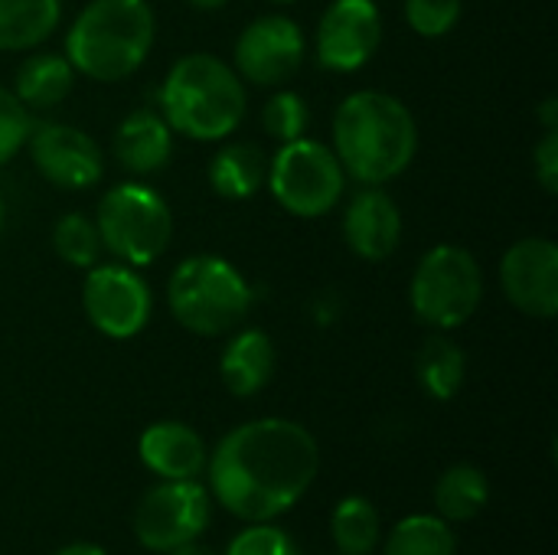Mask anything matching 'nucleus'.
Segmentation results:
<instances>
[{
  "instance_id": "nucleus-12",
  "label": "nucleus",
  "mask_w": 558,
  "mask_h": 555,
  "mask_svg": "<svg viewBox=\"0 0 558 555\" xmlns=\"http://www.w3.org/2000/svg\"><path fill=\"white\" fill-rule=\"evenodd\" d=\"M23 147L29 150V160L39 170V177L59 190H88L105 177L101 147L75 124H62V121L33 124Z\"/></svg>"
},
{
  "instance_id": "nucleus-17",
  "label": "nucleus",
  "mask_w": 558,
  "mask_h": 555,
  "mask_svg": "<svg viewBox=\"0 0 558 555\" xmlns=\"http://www.w3.org/2000/svg\"><path fill=\"white\" fill-rule=\"evenodd\" d=\"M114 160L134 173V177H150L170 164L173 154V131L163 121L160 111L154 108H134L131 114L121 118L114 128Z\"/></svg>"
},
{
  "instance_id": "nucleus-14",
  "label": "nucleus",
  "mask_w": 558,
  "mask_h": 555,
  "mask_svg": "<svg viewBox=\"0 0 558 555\" xmlns=\"http://www.w3.org/2000/svg\"><path fill=\"white\" fill-rule=\"evenodd\" d=\"M500 288L507 301L536 321L558 314V245L546 236L513 242L500 258Z\"/></svg>"
},
{
  "instance_id": "nucleus-8",
  "label": "nucleus",
  "mask_w": 558,
  "mask_h": 555,
  "mask_svg": "<svg viewBox=\"0 0 558 555\" xmlns=\"http://www.w3.org/2000/svg\"><path fill=\"white\" fill-rule=\"evenodd\" d=\"M265 186L284 213L298 219H317L340 206L347 193V173L327 144L298 137L281 144L268 160Z\"/></svg>"
},
{
  "instance_id": "nucleus-19",
  "label": "nucleus",
  "mask_w": 558,
  "mask_h": 555,
  "mask_svg": "<svg viewBox=\"0 0 558 555\" xmlns=\"http://www.w3.org/2000/svg\"><path fill=\"white\" fill-rule=\"evenodd\" d=\"M209 186L222 200H252L268 177V157L252 141H232L209 160Z\"/></svg>"
},
{
  "instance_id": "nucleus-30",
  "label": "nucleus",
  "mask_w": 558,
  "mask_h": 555,
  "mask_svg": "<svg viewBox=\"0 0 558 555\" xmlns=\"http://www.w3.org/2000/svg\"><path fill=\"white\" fill-rule=\"evenodd\" d=\"M226 555H301L298 543L278 530L275 523H248L232 543Z\"/></svg>"
},
{
  "instance_id": "nucleus-2",
  "label": "nucleus",
  "mask_w": 558,
  "mask_h": 555,
  "mask_svg": "<svg viewBox=\"0 0 558 555\" xmlns=\"http://www.w3.org/2000/svg\"><path fill=\"white\" fill-rule=\"evenodd\" d=\"M333 154L343 173L363 186H386L418 154V124L409 105L389 92H350L333 111Z\"/></svg>"
},
{
  "instance_id": "nucleus-5",
  "label": "nucleus",
  "mask_w": 558,
  "mask_h": 555,
  "mask_svg": "<svg viewBox=\"0 0 558 555\" xmlns=\"http://www.w3.org/2000/svg\"><path fill=\"white\" fill-rule=\"evenodd\" d=\"M173 321L196 337H222L252 311V285L222 255H190L167 281Z\"/></svg>"
},
{
  "instance_id": "nucleus-25",
  "label": "nucleus",
  "mask_w": 558,
  "mask_h": 555,
  "mask_svg": "<svg viewBox=\"0 0 558 555\" xmlns=\"http://www.w3.org/2000/svg\"><path fill=\"white\" fill-rule=\"evenodd\" d=\"M383 555H458V540L448 520L415 514L392 527L383 543Z\"/></svg>"
},
{
  "instance_id": "nucleus-4",
  "label": "nucleus",
  "mask_w": 558,
  "mask_h": 555,
  "mask_svg": "<svg viewBox=\"0 0 558 555\" xmlns=\"http://www.w3.org/2000/svg\"><path fill=\"white\" fill-rule=\"evenodd\" d=\"M157 20L147 0H92L65 33V59L92 82H124L150 56Z\"/></svg>"
},
{
  "instance_id": "nucleus-20",
  "label": "nucleus",
  "mask_w": 558,
  "mask_h": 555,
  "mask_svg": "<svg viewBox=\"0 0 558 555\" xmlns=\"http://www.w3.org/2000/svg\"><path fill=\"white\" fill-rule=\"evenodd\" d=\"M72 85H75V69L62 52H36L20 62L10 92L20 98L26 111L33 108L43 111V108H56L72 92Z\"/></svg>"
},
{
  "instance_id": "nucleus-6",
  "label": "nucleus",
  "mask_w": 558,
  "mask_h": 555,
  "mask_svg": "<svg viewBox=\"0 0 558 555\" xmlns=\"http://www.w3.org/2000/svg\"><path fill=\"white\" fill-rule=\"evenodd\" d=\"M95 229L101 249L131 268H147L163 258L173 236V213L167 200L137 180L114 183L95 206Z\"/></svg>"
},
{
  "instance_id": "nucleus-28",
  "label": "nucleus",
  "mask_w": 558,
  "mask_h": 555,
  "mask_svg": "<svg viewBox=\"0 0 558 555\" xmlns=\"http://www.w3.org/2000/svg\"><path fill=\"white\" fill-rule=\"evenodd\" d=\"M461 10V0H405V23L425 39H441L458 26Z\"/></svg>"
},
{
  "instance_id": "nucleus-34",
  "label": "nucleus",
  "mask_w": 558,
  "mask_h": 555,
  "mask_svg": "<svg viewBox=\"0 0 558 555\" xmlns=\"http://www.w3.org/2000/svg\"><path fill=\"white\" fill-rule=\"evenodd\" d=\"M196 10H222V7H229L232 0H190Z\"/></svg>"
},
{
  "instance_id": "nucleus-36",
  "label": "nucleus",
  "mask_w": 558,
  "mask_h": 555,
  "mask_svg": "<svg viewBox=\"0 0 558 555\" xmlns=\"http://www.w3.org/2000/svg\"><path fill=\"white\" fill-rule=\"evenodd\" d=\"M0 229H3V196H0Z\"/></svg>"
},
{
  "instance_id": "nucleus-38",
  "label": "nucleus",
  "mask_w": 558,
  "mask_h": 555,
  "mask_svg": "<svg viewBox=\"0 0 558 555\" xmlns=\"http://www.w3.org/2000/svg\"><path fill=\"white\" fill-rule=\"evenodd\" d=\"M337 555H340V553H337Z\"/></svg>"
},
{
  "instance_id": "nucleus-22",
  "label": "nucleus",
  "mask_w": 558,
  "mask_h": 555,
  "mask_svg": "<svg viewBox=\"0 0 558 555\" xmlns=\"http://www.w3.org/2000/svg\"><path fill=\"white\" fill-rule=\"evenodd\" d=\"M415 376L428 399L451 402L468 379V357L451 337H445L438 330L422 343V350L415 357Z\"/></svg>"
},
{
  "instance_id": "nucleus-27",
  "label": "nucleus",
  "mask_w": 558,
  "mask_h": 555,
  "mask_svg": "<svg viewBox=\"0 0 558 555\" xmlns=\"http://www.w3.org/2000/svg\"><path fill=\"white\" fill-rule=\"evenodd\" d=\"M307 124H311V108L307 101L291 92V88H281L275 92L265 108H262V128L268 137H275L278 144H288V141H298L307 134Z\"/></svg>"
},
{
  "instance_id": "nucleus-31",
  "label": "nucleus",
  "mask_w": 558,
  "mask_h": 555,
  "mask_svg": "<svg viewBox=\"0 0 558 555\" xmlns=\"http://www.w3.org/2000/svg\"><path fill=\"white\" fill-rule=\"evenodd\" d=\"M533 173L539 186L556 196L558 193V131H546L543 141L533 147Z\"/></svg>"
},
{
  "instance_id": "nucleus-29",
  "label": "nucleus",
  "mask_w": 558,
  "mask_h": 555,
  "mask_svg": "<svg viewBox=\"0 0 558 555\" xmlns=\"http://www.w3.org/2000/svg\"><path fill=\"white\" fill-rule=\"evenodd\" d=\"M29 128H33L29 111L20 105V98L7 85H0V167L23 150Z\"/></svg>"
},
{
  "instance_id": "nucleus-18",
  "label": "nucleus",
  "mask_w": 558,
  "mask_h": 555,
  "mask_svg": "<svg viewBox=\"0 0 558 555\" xmlns=\"http://www.w3.org/2000/svg\"><path fill=\"white\" fill-rule=\"evenodd\" d=\"M275 363L278 357H275L271 337L258 327H245L222 347L219 376H222V386L235 399H252L271 383Z\"/></svg>"
},
{
  "instance_id": "nucleus-33",
  "label": "nucleus",
  "mask_w": 558,
  "mask_h": 555,
  "mask_svg": "<svg viewBox=\"0 0 558 555\" xmlns=\"http://www.w3.org/2000/svg\"><path fill=\"white\" fill-rule=\"evenodd\" d=\"M56 555H108L101 546L95 543H72V546H62Z\"/></svg>"
},
{
  "instance_id": "nucleus-16",
  "label": "nucleus",
  "mask_w": 558,
  "mask_h": 555,
  "mask_svg": "<svg viewBox=\"0 0 558 555\" xmlns=\"http://www.w3.org/2000/svg\"><path fill=\"white\" fill-rule=\"evenodd\" d=\"M137 455L160 481H196L206 474L209 451L196 429L186 422H154L141 432Z\"/></svg>"
},
{
  "instance_id": "nucleus-23",
  "label": "nucleus",
  "mask_w": 558,
  "mask_h": 555,
  "mask_svg": "<svg viewBox=\"0 0 558 555\" xmlns=\"http://www.w3.org/2000/svg\"><path fill=\"white\" fill-rule=\"evenodd\" d=\"M487 500H490V481L474 464H454L435 484V510L448 523L474 520L487 507Z\"/></svg>"
},
{
  "instance_id": "nucleus-15",
  "label": "nucleus",
  "mask_w": 558,
  "mask_h": 555,
  "mask_svg": "<svg viewBox=\"0 0 558 555\" xmlns=\"http://www.w3.org/2000/svg\"><path fill=\"white\" fill-rule=\"evenodd\" d=\"M343 239L353 255L366 262H386L402 242L399 203L383 186H363L343 209Z\"/></svg>"
},
{
  "instance_id": "nucleus-21",
  "label": "nucleus",
  "mask_w": 558,
  "mask_h": 555,
  "mask_svg": "<svg viewBox=\"0 0 558 555\" xmlns=\"http://www.w3.org/2000/svg\"><path fill=\"white\" fill-rule=\"evenodd\" d=\"M62 0H0V52H26L52 36Z\"/></svg>"
},
{
  "instance_id": "nucleus-35",
  "label": "nucleus",
  "mask_w": 558,
  "mask_h": 555,
  "mask_svg": "<svg viewBox=\"0 0 558 555\" xmlns=\"http://www.w3.org/2000/svg\"><path fill=\"white\" fill-rule=\"evenodd\" d=\"M170 555H216L213 550H206V546H199V543H190V546H180L177 553Z\"/></svg>"
},
{
  "instance_id": "nucleus-11",
  "label": "nucleus",
  "mask_w": 558,
  "mask_h": 555,
  "mask_svg": "<svg viewBox=\"0 0 558 555\" xmlns=\"http://www.w3.org/2000/svg\"><path fill=\"white\" fill-rule=\"evenodd\" d=\"M307 56V39L298 20L284 13H265L252 20L232 49V69L242 82L275 88L291 82Z\"/></svg>"
},
{
  "instance_id": "nucleus-3",
  "label": "nucleus",
  "mask_w": 558,
  "mask_h": 555,
  "mask_svg": "<svg viewBox=\"0 0 558 555\" xmlns=\"http://www.w3.org/2000/svg\"><path fill=\"white\" fill-rule=\"evenodd\" d=\"M157 101L173 134L203 144L235 134L248 108L245 82L213 52L180 56L160 82Z\"/></svg>"
},
{
  "instance_id": "nucleus-32",
  "label": "nucleus",
  "mask_w": 558,
  "mask_h": 555,
  "mask_svg": "<svg viewBox=\"0 0 558 555\" xmlns=\"http://www.w3.org/2000/svg\"><path fill=\"white\" fill-rule=\"evenodd\" d=\"M539 121H543V131H558V95L543 98V105H539Z\"/></svg>"
},
{
  "instance_id": "nucleus-37",
  "label": "nucleus",
  "mask_w": 558,
  "mask_h": 555,
  "mask_svg": "<svg viewBox=\"0 0 558 555\" xmlns=\"http://www.w3.org/2000/svg\"><path fill=\"white\" fill-rule=\"evenodd\" d=\"M268 3H291V0H268Z\"/></svg>"
},
{
  "instance_id": "nucleus-24",
  "label": "nucleus",
  "mask_w": 558,
  "mask_h": 555,
  "mask_svg": "<svg viewBox=\"0 0 558 555\" xmlns=\"http://www.w3.org/2000/svg\"><path fill=\"white\" fill-rule=\"evenodd\" d=\"M330 536L340 555H373L383 543V520L369 497H343L330 517Z\"/></svg>"
},
{
  "instance_id": "nucleus-7",
  "label": "nucleus",
  "mask_w": 558,
  "mask_h": 555,
  "mask_svg": "<svg viewBox=\"0 0 558 555\" xmlns=\"http://www.w3.org/2000/svg\"><path fill=\"white\" fill-rule=\"evenodd\" d=\"M481 301L484 272L468 249L441 242L418 258L409 285V304L425 327L441 334L458 330L477 314Z\"/></svg>"
},
{
  "instance_id": "nucleus-13",
  "label": "nucleus",
  "mask_w": 558,
  "mask_h": 555,
  "mask_svg": "<svg viewBox=\"0 0 558 555\" xmlns=\"http://www.w3.org/2000/svg\"><path fill=\"white\" fill-rule=\"evenodd\" d=\"M383 43V13L376 0H333L317 23V62L327 72H360Z\"/></svg>"
},
{
  "instance_id": "nucleus-26",
  "label": "nucleus",
  "mask_w": 558,
  "mask_h": 555,
  "mask_svg": "<svg viewBox=\"0 0 558 555\" xmlns=\"http://www.w3.org/2000/svg\"><path fill=\"white\" fill-rule=\"evenodd\" d=\"M52 249L65 265L82 268V272L98 265V258L105 252L101 239H98V229H95V219H88L85 213H65V216L56 219Z\"/></svg>"
},
{
  "instance_id": "nucleus-9",
  "label": "nucleus",
  "mask_w": 558,
  "mask_h": 555,
  "mask_svg": "<svg viewBox=\"0 0 558 555\" xmlns=\"http://www.w3.org/2000/svg\"><path fill=\"white\" fill-rule=\"evenodd\" d=\"M213 517V497L199 481H160L134 507L131 530L147 553L170 555L199 543Z\"/></svg>"
},
{
  "instance_id": "nucleus-1",
  "label": "nucleus",
  "mask_w": 558,
  "mask_h": 555,
  "mask_svg": "<svg viewBox=\"0 0 558 555\" xmlns=\"http://www.w3.org/2000/svg\"><path fill=\"white\" fill-rule=\"evenodd\" d=\"M317 438L291 419L235 425L206 461L209 497L245 523H275L317 481Z\"/></svg>"
},
{
  "instance_id": "nucleus-10",
  "label": "nucleus",
  "mask_w": 558,
  "mask_h": 555,
  "mask_svg": "<svg viewBox=\"0 0 558 555\" xmlns=\"http://www.w3.org/2000/svg\"><path fill=\"white\" fill-rule=\"evenodd\" d=\"M82 311L101 337L131 340L147 327L154 294L137 268L124 262H98L85 272Z\"/></svg>"
}]
</instances>
